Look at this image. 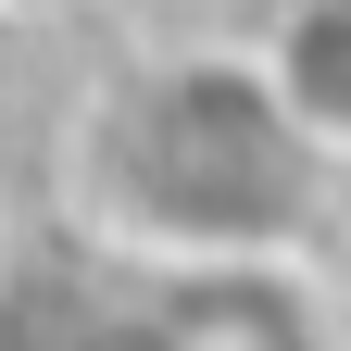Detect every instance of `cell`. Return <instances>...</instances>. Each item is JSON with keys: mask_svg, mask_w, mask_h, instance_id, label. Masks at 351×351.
Wrapping results in <instances>:
<instances>
[{"mask_svg": "<svg viewBox=\"0 0 351 351\" xmlns=\"http://www.w3.org/2000/svg\"><path fill=\"white\" fill-rule=\"evenodd\" d=\"M339 163L263 88V51H163L63 125V213L113 263H301Z\"/></svg>", "mask_w": 351, "mask_h": 351, "instance_id": "1", "label": "cell"}, {"mask_svg": "<svg viewBox=\"0 0 351 351\" xmlns=\"http://www.w3.org/2000/svg\"><path fill=\"white\" fill-rule=\"evenodd\" d=\"M125 351H314L301 263H189V276H151V314L125 326Z\"/></svg>", "mask_w": 351, "mask_h": 351, "instance_id": "2", "label": "cell"}, {"mask_svg": "<svg viewBox=\"0 0 351 351\" xmlns=\"http://www.w3.org/2000/svg\"><path fill=\"white\" fill-rule=\"evenodd\" d=\"M251 51H263V88L289 101V125L351 176V0H289Z\"/></svg>", "mask_w": 351, "mask_h": 351, "instance_id": "3", "label": "cell"}, {"mask_svg": "<svg viewBox=\"0 0 351 351\" xmlns=\"http://www.w3.org/2000/svg\"><path fill=\"white\" fill-rule=\"evenodd\" d=\"M0 13H13V25H38V13H63V0H0Z\"/></svg>", "mask_w": 351, "mask_h": 351, "instance_id": "4", "label": "cell"}]
</instances>
